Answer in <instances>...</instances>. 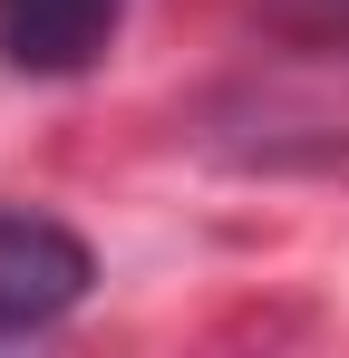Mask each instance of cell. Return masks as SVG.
<instances>
[{
	"mask_svg": "<svg viewBox=\"0 0 349 358\" xmlns=\"http://www.w3.org/2000/svg\"><path fill=\"white\" fill-rule=\"evenodd\" d=\"M97 281L88 242L29 213V203H0V339H29V329H58Z\"/></svg>",
	"mask_w": 349,
	"mask_h": 358,
	"instance_id": "6da1fadb",
	"label": "cell"
},
{
	"mask_svg": "<svg viewBox=\"0 0 349 358\" xmlns=\"http://www.w3.org/2000/svg\"><path fill=\"white\" fill-rule=\"evenodd\" d=\"M126 29V0H0V68L20 78H78Z\"/></svg>",
	"mask_w": 349,
	"mask_h": 358,
	"instance_id": "7a4b0ae2",
	"label": "cell"
}]
</instances>
